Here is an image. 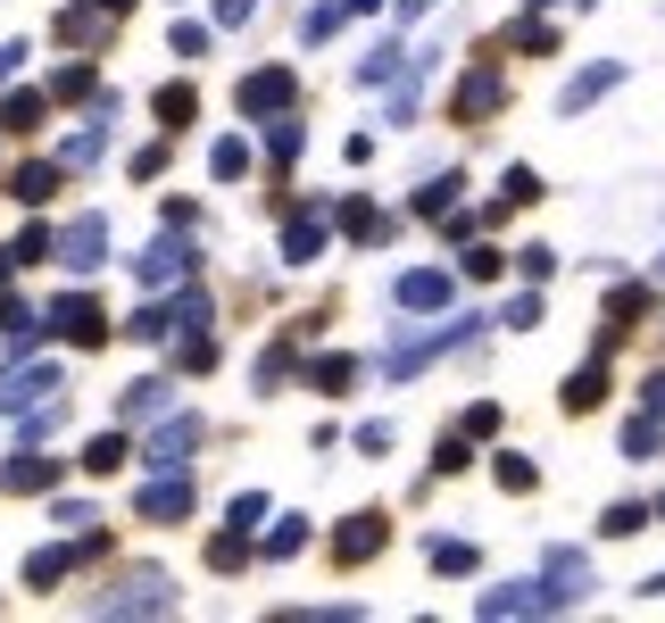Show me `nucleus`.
<instances>
[{
    "label": "nucleus",
    "mask_w": 665,
    "mask_h": 623,
    "mask_svg": "<svg viewBox=\"0 0 665 623\" xmlns=\"http://www.w3.org/2000/svg\"><path fill=\"white\" fill-rule=\"evenodd\" d=\"M51 249H58L67 266H76V275H92V266H109V216H76L67 233H51Z\"/></svg>",
    "instance_id": "nucleus-1"
},
{
    "label": "nucleus",
    "mask_w": 665,
    "mask_h": 623,
    "mask_svg": "<svg viewBox=\"0 0 665 623\" xmlns=\"http://www.w3.org/2000/svg\"><path fill=\"white\" fill-rule=\"evenodd\" d=\"M457 341H475V316H466V324H441V333H424V341H408V349H391V358H383V375H417V366H433L441 358V349H457Z\"/></svg>",
    "instance_id": "nucleus-2"
},
{
    "label": "nucleus",
    "mask_w": 665,
    "mask_h": 623,
    "mask_svg": "<svg viewBox=\"0 0 665 623\" xmlns=\"http://www.w3.org/2000/svg\"><path fill=\"white\" fill-rule=\"evenodd\" d=\"M583 590H590V566L574 557V548H557L550 574H541V607H583Z\"/></svg>",
    "instance_id": "nucleus-3"
},
{
    "label": "nucleus",
    "mask_w": 665,
    "mask_h": 623,
    "mask_svg": "<svg viewBox=\"0 0 665 623\" xmlns=\"http://www.w3.org/2000/svg\"><path fill=\"white\" fill-rule=\"evenodd\" d=\"M383 541H391V524H383V515L366 508V515H350V524L333 532V557H342V566H366V557H375Z\"/></svg>",
    "instance_id": "nucleus-4"
},
{
    "label": "nucleus",
    "mask_w": 665,
    "mask_h": 623,
    "mask_svg": "<svg viewBox=\"0 0 665 623\" xmlns=\"http://www.w3.org/2000/svg\"><path fill=\"white\" fill-rule=\"evenodd\" d=\"M242 109L250 116H284L291 109V67H258V76H242Z\"/></svg>",
    "instance_id": "nucleus-5"
},
{
    "label": "nucleus",
    "mask_w": 665,
    "mask_h": 623,
    "mask_svg": "<svg viewBox=\"0 0 665 623\" xmlns=\"http://www.w3.org/2000/svg\"><path fill=\"white\" fill-rule=\"evenodd\" d=\"M133 275H142L151 291H158V283H184V275H191V249L175 242V233H158V242L142 249V266H133Z\"/></svg>",
    "instance_id": "nucleus-6"
},
{
    "label": "nucleus",
    "mask_w": 665,
    "mask_h": 623,
    "mask_svg": "<svg viewBox=\"0 0 665 623\" xmlns=\"http://www.w3.org/2000/svg\"><path fill=\"white\" fill-rule=\"evenodd\" d=\"M175 607V590H167V574H133L125 590L109 599V615H167Z\"/></svg>",
    "instance_id": "nucleus-7"
},
{
    "label": "nucleus",
    "mask_w": 665,
    "mask_h": 623,
    "mask_svg": "<svg viewBox=\"0 0 665 623\" xmlns=\"http://www.w3.org/2000/svg\"><path fill=\"white\" fill-rule=\"evenodd\" d=\"M191 441H200V415H175L167 433H151V449H142V466H158V474H175L191 457Z\"/></svg>",
    "instance_id": "nucleus-8"
},
{
    "label": "nucleus",
    "mask_w": 665,
    "mask_h": 623,
    "mask_svg": "<svg viewBox=\"0 0 665 623\" xmlns=\"http://www.w3.org/2000/svg\"><path fill=\"white\" fill-rule=\"evenodd\" d=\"M51 333H67V341H84V349H92V341L109 333V324H100V308L84 300V291H67V300L51 308Z\"/></svg>",
    "instance_id": "nucleus-9"
},
{
    "label": "nucleus",
    "mask_w": 665,
    "mask_h": 623,
    "mask_svg": "<svg viewBox=\"0 0 665 623\" xmlns=\"http://www.w3.org/2000/svg\"><path fill=\"white\" fill-rule=\"evenodd\" d=\"M142 515H151V524H175V515H191V482H184V466L158 474L151 491H142Z\"/></svg>",
    "instance_id": "nucleus-10"
},
{
    "label": "nucleus",
    "mask_w": 665,
    "mask_h": 623,
    "mask_svg": "<svg viewBox=\"0 0 665 623\" xmlns=\"http://www.w3.org/2000/svg\"><path fill=\"white\" fill-rule=\"evenodd\" d=\"M499 100H508V84H499V67H475V76L457 84V116H491Z\"/></svg>",
    "instance_id": "nucleus-11"
},
{
    "label": "nucleus",
    "mask_w": 665,
    "mask_h": 623,
    "mask_svg": "<svg viewBox=\"0 0 665 623\" xmlns=\"http://www.w3.org/2000/svg\"><path fill=\"white\" fill-rule=\"evenodd\" d=\"M58 482V457H9V466H0V491H51Z\"/></svg>",
    "instance_id": "nucleus-12"
},
{
    "label": "nucleus",
    "mask_w": 665,
    "mask_h": 623,
    "mask_svg": "<svg viewBox=\"0 0 665 623\" xmlns=\"http://www.w3.org/2000/svg\"><path fill=\"white\" fill-rule=\"evenodd\" d=\"M399 308H450V275H441V266L399 275Z\"/></svg>",
    "instance_id": "nucleus-13"
},
{
    "label": "nucleus",
    "mask_w": 665,
    "mask_h": 623,
    "mask_svg": "<svg viewBox=\"0 0 665 623\" xmlns=\"http://www.w3.org/2000/svg\"><path fill=\"white\" fill-rule=\"evenodd\" d=\"M42 391H58V366H18V375L0 382V408H34Z\"/></svg>",
    "instance_id": "nucleus-14"
},
{
    "label": "nucleus",
    "mask_w": 665,
    "mask_h": 623,
    "mask_svg": "<svg viewBox=\"0 0 665 623\" xmlns=\"http://www.w3.org/2000/svg\"><path fill=\"white\" fill-rule=\"evenodd\" d=\"M541 607V590L532 582H499V590H483V615H532Z\"/></svg>",
    "instance_id": "nucleus-15"
},
{
    "label": "nucleus",
    "mask_w": 665,
    "mask_h": 623,
    "mask_svg": "<svg viewBox=\"0 0 665 623\" xmlns=\"http://www.w3.org/2000/svg\"><path fill=\"white\" fill-rule=\"evenodd\" d=\"M9 191H18L25 208H42V200L58 191V167H51V158H42V167H18V175H9Z\"/></svg>",
    "instance_id": "nucleus-16"
},
{
    "label": "nucleus",
    "mask_w": 665,
    "mask_h": 623,
    "mask_svg": "<svg viewBox=\"0 0 665 623\" xmlns=\"http://www.w3.org/2000/svg\"><path fill=\"white\" fill-rule=\"evenodd\" d=\"M317 249H324V225H317V216H291V225H284V258H291V266H308Z\"/></svg>",
    "instance_id": "nucleus-17"
},
{
    "label": "nucleus",
    "mask_w": 665,
    "mask_h": 623,
    "mask_svg": "<svg viewBox=\"0 0 665 623\" xmlns=\"http://www.w3.org/2000/svg\"><path fill=\"white\" fill-rule=\"evenodd\" d=\"M67 566H76V548H34V557H25V582H34V590H51Z\"/></svg>",
    "instance_id": "nucleus-18"
},
{
    "label": "nucleus",
    "mask_w": 665,
    "mask_h": 623,
    "mask_svg": "<svg viewBox=\"0 0 665 623\" xmlns=\"http://www.w3.org/2000/svg\"><path fill=\"white\" fill-rule=\"evenodd\" d=\"M616 76H624V67H590V76H574L566 84V109H590L599 92H616Z\"/></svg>",
    "instance_id": "nucleus-19"
},
{
    "label": "nucleus",
    "mask_w": 665,
    "mask_h": 623,
    "mask_svg": "<svg viewBox=\"0 0 665 623\" xmlns=\"http://www.w3.org/2000/svg\"><path fill=\"white\" fill-rule=\"evenodd\" d=\"M158 116H167V125H191V109H200V92H191V84H158V100H151Z\"/></svg>",
    "instance_id": "nucleus-20"
},
{
    "label": "nucleus",
    "mask_w": 665,
    "mask_h": 623,
    "mask_svg": "<svg viewBox=\"0 0 665 623\" xmlns=\"http://www.w3.org/2000/svg\"><path fill=\"white\" fill-rule=\"evenodd\" d=\"M0 125H9V133H34L42 125V92H9V100H0Z\"/></svg>",
    "instance_id": "nucleus-21"
},
{
    "label": "nucleus",
    "mask_w": 665,
    "mask_h": 623,
    "mask_svg": "<svg viewBox=\"0 0 665 623\" xmlns=\"http://www.w3.org/2000/svg\"><path fill=\"white\" fill-rule=\"evenodd\" d=\"M599 391H608V366H583V375L566 382V408L583 415V408H599Z\"/></svg>",
    "instance_id": "nucleus-22"
},
{
    "label": "nucleus",
    "mask_w": 665,
    "mask_h": 623,
    "mask_svg": "<svg viewBox=\"0 0 665 623\" xmlns=\"http://www.w3.org/2000/svg\"><path fill=\"white\" fill-rule=\"evenodd\" d=\"M657 449H665V424H657V415L624 424V457H657Z\"/></svg>",
    "instance_id": "nucleus-23"
},
{
    "label": "nucleus",
    "mask_w": 665,
    "mask_h": 623,
    "mask_svg": "<svg viewBox=\"0 0 665 623\" xmlns=\"http://www.w3.org/2000/svg\"><path fill=\"white\" fill-rule=\"evenodd\" d=\"M209 175H217V183L250 175V142H217V151H209Z\"/></svg>",
    "instance_id": "nucleus-24"
},
{
    "label": "nucleus",
    "mask_w": 665,
    "mask_h": 623,
    "mask_svg": "<svg viewBox=\"0 0 665 623\" xmlns=\"http://www.w3.org/2000/svg\"><path fill=\"white\" fill-rule=\"evenodd\" d=\"M84 466H92V474H117V466H125V433H92Z\"/></svg>",
    "instance_id": "nucleus-25"
},
{
    "label": "nucleus",
    "mask_w": 665,
    "mask_h": 623,
    "mask_svg": "<svg viewBox=\"0 0 665 623\" xmlns=\"http://www.w3.org/2000/svg\"><path fill=\"white\" fill-rule=\"evenodd\" d=\"M433 574H475V541H433Z\"/></svg>",
    "instance_id": "nucleus-26"
},
{
    "label": "nucleus",
    "mask_w": 665,
    "mask_h": 623,
    "mask_svg": "<svg viewBox=\"0 0 665 623\" xmlns=\"http://www.w3.org/2000/svg\"><path fill=\"white\" fill-rule=\"evenodd\" d=\"M342 18H350L342 0H317V9H308V18H300V34H308V42H324V34H333V25H342Z\"/></svg>",
    "instance_id": "nucleus-27"
},
{
    "label": "nucleus",
    "mask_w": 665,
    "mask_h": 623,
    "mask_svg": "<svg viewBox=\"0 0 665 623\" xmlns=\"http://www.w3.org/2000/svg\"><path fill=\"white\" fill-rule=\"evenodd\" d=\"M300 541H308V524H300V515H284V524L266 532V557H300Z\"/></svg>",
    "instance_id": "nucleus-28"
},
{
    "label": "nucleus",
    "mask_w": 665,
    "mask_h": 623,
    "mask_svg": "<svg viewBox=\"0 0 665 623\" xmlns=\"http://www.w3.org/2000/svg\"><path fill=\"white\" fill-rule=\"evenodd\" d=\"M242 557H250V541H242V532H217V541H209V566H217V574H233Z\"/></svg>",
    "instance_id": "nucleus-29"
},
{
    "label": "nucleus",
    "mask_w": 665,
    "mask_h": 623,
    "mask_svg": "<svg viewBox=\"0 0 665 623\" xmlns=\"http://www.w3.org/2000/svg\"><path fill=\"white\" fill-rule=\"evenodd\" d=\"M342 225L358 233V242H383V233H391V225H383V216H375L366 200H350V208H342Z\"/></svg>",
    "instance_id": "nucleus-30"
},
{
    "label": "nucleus",
    "mask_w": 665,
    "mask_h": 623,
    "mask_svg": "<svg viewBox=\"0 0 665 623\" xmlns=\"http://www.w3.org/2000/svg\"><path fill=\"white\" fill-rule=\"evenodd\" d=\"M51 92H58V100H84V92H92V67H84V58H76V67H58Z\"/></svg>",
    "instance_id": "nucleus-31"
},
{
    "label": "nucleus",
    "mask_w": 665,
    "mask_h": 623,
    "mask_svg": "<svg viewBox=\"0 0 665 623\" xmlns=\"http://www.w3.org/2000/svg\"><path fill=\"white\" fill-rule=\"evenodd\" d=\"M158 408H167V382H133L125 391V415H158Z\"/></svg>",
    "instance_id": "nucleus-32"
},
{
    "label": "nucleus",
    "mask_w": 665,
    "mask_h": 623,
    "mask_svg": "<svg viewBox=\"0 0 665 623\" xmlns=\"http://www.w3.org/2000/svg\"><path fill=\"white\" fill-rule=\"evenodd\" d=\"M308 375H317V391H342V382L358 375V366H350V358H317V366H308Z\"/></svg>",
    "instance_id": "nucleus-33"
},
{
    "label": "nucleus",
    "mask_w": 665,
    "mask_h": 623,
    "mask_svg": "<svg viewBox=\"0 0 665 623\" xmlns=\"http://www.w3.org/2000/svg\"><path fill=\"white\" fill-rule=\"evenodd\" d=\"M450 200H457V183H450V175H441V183H424V191H417V208H424V216H450Z\"/></svg>",
    "instance_id": "nucleus-34"
},
{
    "label": "nucleus",
    "mask_w": 665,
    "mask_h": 623,
    "mask_svg": "<svg viewBox=\"0 0 665 623\" xmlns=\"http://www.w3.org/2000/svg\"><path fill=\"white\" fill-rule=\"evenodd\" d=\"M532 191H541V175H532V167H516V175H508V191H499V208H524Z\"/></svg>",
    "instance_id": "nucleus-35"
},
{
    "label": "nucleus",
    "mask_w": 665,
    "mask_h": 623,
    "mask_svg": "<svg viewBox=\"0 0 665 623\" xmlns=\"http://www.w3.org/2000/svg\"><path fill=\"white\" fill-rule=\"evenodd\" d=\"M42 258H51V233L25 225V233H18V266H42Z\"/></svg>",
    "instance_id": "nucleus-36"
},
{
    "label": "nucleus",
    "mask_w": 665,
    "mask_h": 623,
    "mask_svg": "<svg viewBox=\"0 0 665 623\" xmlns=\"http://www.w3.org/2000/svg\"><path fill=\"white\" fill-rule=\"evenodd\" d=\"M641 524H649V508H632V499H624V508H608V532H616V541H632Z\"/></svg>",
    "instance_id": "nucleus-37"
},
{
    "label": "nucleus",
    "mask_w": 665,
    "mask_h": 623,
    "mask_svg": "<svg viewBox=\"0 0 665 623\" xmlns=\"http://www.w3.org/2000/svg\"><path fill=\"white\" fill-rule=\"evenodd\" d=\"M0 333H9V341H34V316H25L18 300H0Z\"/></svg>",
    "instance_id": "nucleus-38"
},
{
    "label": "nucleus",
    "mask_w": 665,
    "mask_h": 623,
    "mask_svg": "<svg viewBox=\"0 0 665 623\" xmlns=\"http://www.w3.org/2000/svg\"><path fill=\"white\" fill-rule=\"evenodd\" d=\"M284 375H291V349H266V358H258V391H275Z\"/></svg>",
    "instance_id": "nucleus-39"
},
{
    "label": "nucleus",
    "mask_w": 665,
    "mask_h": 623,
    "mask_svg": "<svg viewBox=\"0 0 665 623\" xmlns=\"http://www.w3.org/2000/svg\"><path fill=\"white\" fill-rule=\"evenodd\" d=\"M499 433V408H491V399H483V408H466V441H491Z\"/></svg>",
    "instance_id": "nucleus-40"
},
{
    "label": "nucleus",
    "mask_w": 665,
    "mask_h": 623,
    "mask_svg": "<svg viewBox=\"0 0 665 623\" xmlns=\"http://www.w3.org/2000/svg\"><path fill=\"white\" fill-rule=\"evenodd\" d=\"M391 67H399V51H391V42H383L375 58H358V84H383V76H391Z\"/></svg>",
    "instance_id": "nucleus-41"
},
{
    "label": "nucleus",
    "mask_w": 665,
    "mask_h": 623,
    "mask_svg": "<svg viewBox=\"0 0 665 623\" xmlns=\"http://www.w3.org/2000/svg\"><path fill=\"white\" fill-rule=\"evenodd\" d=\"M499 324H516V333H532V324H541V300H532V291H524V300H508V316H499Z\"/></svg>",
    "instance_id": "nucleus-42"
},
{
    "label": "nucleus",
    "mask_w": 665,
    "mask_h": 623,
    "mask_svg": "<svg viewBox=\"0 0 665 623\" xmlns=\"http://www.w3.org/2000/svg\"><path fill=\"white\" fill-rule=\"evenodd\" d=\"M499 491H532V466H524V457H499Z\"/></svg>",
    "instance_id": "nucleus-43"
},
{
    "label": "nucleus",
    "mask_w": 665,
    "mask_h": 623,
    "mask_svg": "<svg viewBox=\"0 0 665 623\" xmlns=\"http://www.w3.org/2000/svg\"><path fill=\"white\" fill-rule=\"evenodd\" d=\"M133 341H167V308H142V316H133Z\"/></svg>",
    "instance_id": "nucleus-44"
},
{
    "label": "nucleus",
    "mask_w": 665,
    "mask_h": 623,
    "mask_svg": "<svg viewBox=\"0 0 665 623\" xmlns=\"http://www.w3.org/2000/svg\"><path fill=\"white\" fill-rule=\"evenodd\" d=\"M457 466H466V433H450V441H441V457H433V474H457Z\"/></svg>",
    "instance_id": "nucleus-45"
},
{
    "label": "nucleus",
    "mask_w": 665,
    "mask_h": 623,
    "mask_svg": "<svg viewBox=\"0 0 665 623\" xmlns=\"http://www.w3.org/2000/svg\"><path fill=\"white\" fill-rule=\"evenodd\" d=\"M258 515H266V499H258V491H242V499H233V532H250Z\"/></svg>",
    "instance_id": "nucleus-46"
},
{
    "label": "nucleus",
    "mask_w": 665,
    "mask_h": 623,
    "mask_svg": "<svg viewBox=\"0 0 665 623\" xmlns=\"http://www.w3.org/2000/svg\"><path fill=\"white\" fill-rule=\"evenodd\" d=\"M258 18V0H217V25H250Z\"/></svg>",
    "instance_id": "nucleus-47"
},
{
    "label": "nucleus",
    "mask_w": 665,
    "mask_h": 623,
    "mask_svg": "<svg viewBox=\"0 0 665 623\" xmlns=\"http://www.w3.org/2000/svg\"><path fill=\"white\" fill-rule=\"evenodd\" d=\"M641 399H649V415H665V366H657V375L641 382Z\"/></svg>",
    "instance_id": "nucleus-48"
},
{
    "label": "nucleus",
    "mask_w": 665,
    "mask_h": 623,
    "mask_svg": "<svg viewBox=\"0 0 665 623\" xmlns=\"http://www.w3.org/2000/svg\"><path fill=\"white\" fill-rule=\"evenodd\" d=\"M18 67H25V42H0V84L18 76Z\"/></svg>",
    "instance_id": "nucleus-49"
},
{
    "label": "nucleus",
    "mask_w": 665,
    "mask_h": 623,
    "mask_svg": "<svg viewBox=\"0 0 665 623\" xmlns=\"http://www.w3.org/2000/svg\"><path fill=\"white\" fill-rule=\"evenodd\" d=\"M641 599H665V574H649V582H641Z\"/></svg>",
    "instance_id": "nucleus-50"
},
{
    "label": "nucleus",
    "mask_w": 665,
    "mask_h": 623,
    "mask_svg": "<svg viewBox=\"0 0 665 623\" xmlns=\"http://www.w3.org/2000/svg\"><path fill=\"white\" fill-rule=\"evenodd\" d=\"M9 275H18V249H0V283H9Z\"/></svg>",
    "instance_id": "nucleus-51"
},
{
    "label": "nucleus",
    "mask_w": 665,
    "mask_h": 623,
    "mask_svg": "<svg viewBox=\"0 0 665 623\" xmlns=\"http://www.w3.org/2000/svg\"><path fill=\"white\" fill-rule=\"evenodd\" d=\"M424 9H433V0H399V18H424Z\"/></svg>",
    "instance_id": "nucleus-52"
},
{
    "label": "nucleus",
    "mask_w": 665,
    "mask_h": 623,
    "mask_svg": "<svg viewBox=\"0 0 665 623\" xmlns=\"http://www.w3.org/2000/svg\"><path fill=\"white\" fill-rule=\"evenodd\" d=\"M92 9H109V18H125V9H133V0H92Z\"/></svg>",
    "instance_id": "nucleus-53"
}]
</instances>
